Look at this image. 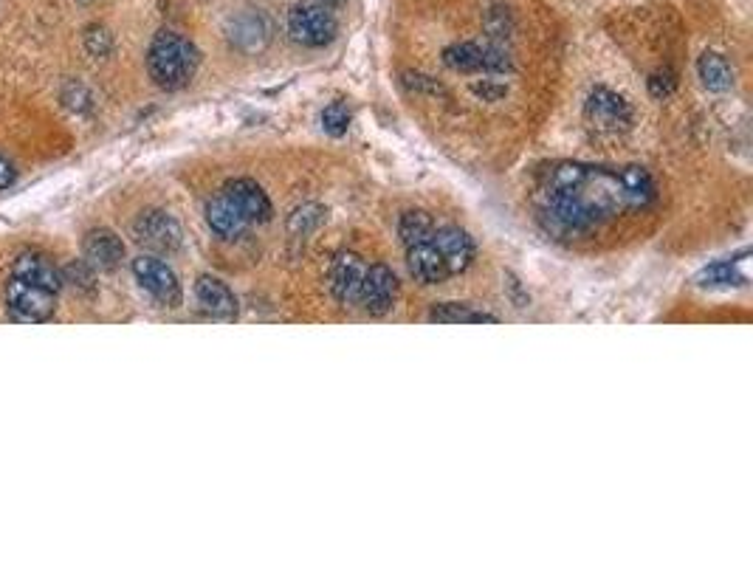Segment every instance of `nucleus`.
Wrapping results in <instances>:
<instances>
[{
  "mask_svg": "<svg viewBox=\"0 0 753 564\" xmlns=\"http://www.w3.org/2000/svg\"><path fill=\"white\" fill-rule=\"evenodd\" d=\"M655 181L644 167L621 170L581 161L553 164L536 187L539 223L556 237H581L624 212H644L655 204Z\"/></svg>",
  "mask_w": 753,
  "mask_h": 564,
  "instance_id": "f257e3e1",
  "label": "nucleus"
},
{
  "mask_svg": "<svg viewBox=\"0 0 753 564\" xmlns=\"http://www.w3.org/2000/svg\"><path fill=\"white\" fill-rule=\"evenodd\" d=\"M198 63H201V54L195 43L170 29L158 32L147 48V71L161 91L187 88L198 71Z\"/></svg>",
  "mask_w": 753,
  "mask_h": 564,
  "instance_id": "f03ea898",
  "label": "nucleus"
},
{
  "mask_svg": "<svg viewBox=\"0 0 753 564\" xmlns=\"http://www.w3.org/2000/svg\"><path fill=\"white\" fill-rule=\"evenodd\" d=\"M443 65L457 74H505L511 71V57L500 43L486 40V43H455L443 51Z\"/></svg>",
  "mask_w": 753,
  "mask_h": 564,
  "instance_id": "7ed1b4c3",
  "label": "nucleus"
},
{
  "mask_svg": "<svg viewBox=\"0 0 753 564\" xmlns=\"http://www.w3.org/2000/svg\"><path fill=\"white\" fill-rule=\"evenodd\" d=\"M57 297L60 294L12 277L6 285V311L20 325H43L57 314Z\"/></svg>",
  "mask_w": 753,
  "mask_h": 564,
  "instance_id": "20e7f679",
  "label": "nucleus"
},
{
  "mask_svg": "<svg viewBox=\"0 0 753 564\" xmlns=\"http://www.w3.org/2000/svg\"><path fill=\"white\" fill-rule=\"evenodd\" d=\"M339 32V23L322 3H302L294 6L288 15V34L305 48H325L333 43V37Z\"/></svg>",
  "mask_w": 753,
  "mask_h": 564,
  "instance_id": "39448f33",
  "label": "nucleus"
},
{
  "mask_svg": "<svg viewBox=\"0 0 753 564\" xmlns=\"http://www.w3.org/2000/svg\"><path fill=\"white\" fill-rule=\"evenodd\" d=\"M133 277L142 285L150 297L156 299L161 308H178L184 291L181 282L175 277V271L164 260H158L153 254H142L133 260Z\"/></svg>",
  "mask_w": 753,
  "mask_h": 564,
  "instance_id": "423d86ee",
  "label": "nucleus"
},
{
  "mask_svg": "<svg viewBox=\"0 0 753 564\" xmlns=\"http://www.w3.org/2000/svg\"><path fill=\"white\" fill-rule=\"evenodd\" d=\"M133 235L142 243L144 249L156 251V254H173L184 246V229L181 223L164 212V209H147L133 223Z\"/></svg>",
  "mask_w": 753,
  "mask_h": 564,
  "instance_id": "0eeeda50",
  "label": "nucleus"
},
{
  "mask_svg": "<svg viewBox=\"0 0 753 564\" xmlns=\"http://www.w3.org/2000/svg\"><path fill=\"white\" fill-rule=\"evenodd\" d=\"M395 297H398V277L390 266L378 263V266H370L364 271V280H361L359 302L361 308L370 316H384L393 311Z\"/></svg>",
  "mask_w": 753,
  "mask_h": 564,
  "instance_id": "6e6552de",
  "label": "nucleus"
},
{
  "mask_svg": "<svg viewBox=\"0 0 753 564\" xmlns=\"http://www.w3.org/2000/svg\"><path fill=\"white\" fill-rule=\"evenodd\" d=\"M584 113H587V122L598 130H607V133H618V130H627L632 125V108L624 96H618L610 88H596L593 94L587 96V105H584Z\"/></svg>",
  "mask_w": 753,
  "mask_h": 564,
  "instance_id": "1a4fd4ad",
  "label": "nucleus"
},
{
  "mask_svg": "<svg viewBox=\"0 0 753 564\" xmlns=\"http://www.w3.org/2000/svg\"><path fill=\"white\" fill-rule=\"evenodd\" d=\"M364 271H367L364 260H361L359 254H353V251H339V254L333 257V263H330L328 268V285L330 294H333V299H336L339 305H353V302H359Z\"/></svg>",
  "mask_w": 753,
  "mask_h": 564,
  "instance_id": "9d476101",
  "label": "nucleus"
},
{
  "mask_svg": "<svg viewBox=\"0 0 753 564\" xmlns=\"http://www.w3.org/2000/svg\"><path fill=\"white\" fill-rule=\"evenodd\" d=\"M223 195L235 204V209L246 218V223H268L274 218V206L268 192L251 178H235L223 187Z\"/></svg>",
  "mask_w": 753,
  "mask_h": 564,
  "instance_id": "9b49d317",
  "label": "nucleus"
},
{
  "mask_svg": "<svg viewBox=\"0 0 753 564\" xmlns=\"http://www.w3.org/2000/svg\"><path fill=\"white\" fill-rule=\"evenodd\" d=\"M82 260L94 271H116L125 260V240L110 229H94L82 240Z\"/></svg>",
  "mask_w": 753,
  "mask_h": 564,
  "instance_id": "f8f14e48",
  "label": "nucleus"
},
{
  "mask_svg": "<svg viewBox=\"0 0 753 564\" xmlns=\"http://www.w3.org/2000/svg\"><path fill=\"white\" fill-rule=\"evenodd\" d=\"M12 277H17V280L23 282H32V285H40V288H46L51 294H60L65 285L63 271L54 266L46 254H40V251H23V254H17L15 263H12Z\"/></svg>",
  "mask_w": 753,
  "mask_h": 564,
  "instance_id": "ddd939ff",
  "label": "nucleus"
},
{
  "mask_svg": "<svg viewBox=\"0 0 753 564\" xmlns=\"http://www.w3.org/2000/svg\"><path fill=\"white\" fill-rule=\"evenodd\" d=\"M432 243H435V249L440 251V257L446 260V268H449L452 277H455V274H463V271L474 263V240H471L469 232L460 229V226H443V229H435Z\"/></svg>",
  "mask_w": 753,
  "mask_h": 564,
  "instance_id": "4468645a",
  "label": "nucleus"
},
{
  "mask_svg": "<svg viewBox=\"0 0 753 564\" xmlns=\"http://www.w3.org/2000/svg\"><path fill=\"white\" fill-rule=\"evenodd\" d=\"M195 299L204 308L206 314L223 319V322H235L237 319V297L235 291L218 277H201L195 282Z\"/></svg>",
  "mask_w": 753,
  "mask_h": 564,
  "instance_id": "2eb2a0df",
  "label": "nucleus"
},
{
  "mask_svg": "<svg viewBox=\"0 0 753 564\" xmlns=\"http://www.w3.org/2000/svg\"><path fill=\"white\" fill-rule=\"evenodd\" d=\"M407 266L409 274L418 282H424V285H438V282H446L452 277L449 268H446V260L440 257V251L435 249L432 240L418 243V246H409Z\"/></svg>",
  "mask_w": 753,
  "mask_h": 564,
  "instance_id": "dca6fc26",
  "label": "nucleus"
},
{
  "mask_svg": "<svg viewBox=\"0 0 753 564\" xmlns=\"http://www.w3.org/2000/svg\"><path fill=\"white\" fill-rule=\"evenodd\" d=\"M206 223H209V229L218 237H223V240H237V237L246 232V226H249L246 218L237 212L235 204H232L223 192L206 204Z\"/></svg>",
  "mask_w": 753,
  "mask_h": 564,
  "instance_id": "f3484780",
  "label": "nucleus"
},
{
  "mask_svg": "<svg viewBox=\"0 0 753 564\" xmlns=\"http://www.w3.org/2000/svg\"><path fill=\"white\" fill-rule=\"evenodd\" d=\"M426 319L438 322V325H497L500 322V316L477 311L466 302H438V305H432Z\"/></svg>",
  "mask_w": 753,
  "mask_h": 564,
  "instance_id": "a211bd4d",
  "label": "nucleus"
},
{
  "mask_svg": "<svg viewBox=\"0 0 753 564\" xmlns=\"http://www.w3.org/2000/svg\"><path fill=\"white\" fill-rule=\"evenodd\" d=\"M697 74L711 94H728L734 88V68L717 51H706L697 60Z\"/></svg>",
  "mask_w": 753,
  "mask_h": 564,
  "instance_id": "6ab92c4d",
  "label": "nucleus"
},
{
  "mask_svg": "<svg viewBox=\"0 0 753 564\" xmlns=\"http://www.w3.org/2000/svg\"><path fill=\"white\" fill-rule=\"evenodd\" d=\"M700 285H745L748 282V254L739 260H720L697 274Z\"/></svg>",
  "mask_w": 753,
  "mask_h": 564,
  "instance_id": "aec40b11",
  "label": "nucleus"
},
{
  "mask_svg": "<svg viewBox=\"0 0 753 564\" xmlns=\"http://www.w3.org/2000/svg\"><path fill=\"white\" fill-rule=\"evenodd\" d=\"M435 229H438L435 220H432V215L424 212V209H409V212H404L401 220H398V237H401L404 249L432 240Z\"/></svg>",
  "mask_w": 753,
  "mask_h": 564,
  "instance_id": "412c9836",
  "label": "nucleus"
},
{
  "mask_svg": "<svg viewBox=\"0 0 753 564\" xmlns=\"http://www.w3.org/2000/svg\"><path fill=\"white\" fill-rule=\"evenodd\" d=\"M325 220V209L319 204H302L294 209V215L288 218V235L291 237H308L316 232Z\"/></svg>",
  "mask_w": 753,
  "mask_h": 564,
  "instance_id": "4be33fe9",
  "label": "nucleus"
},
{
  "mask_svg": "<svg viewBox=\"0 0 753 564\" xmlns=\"http://www.w3.org/2000/svg\"><path fill=\"white\" fill-rule=\"evenodd\" d=\"M347 127H350V108L345 102H330L328 108L322 110V130L333 139H339L345 136Z\"/></svg>",
  "mask_w": 753,
  "mask_h": 564,
  "instance_id": "5701e85b",
  "label": "nucleus"
},
{
  "mask_svg": "<svg viewBox=\"0 0 753 564\" xmlns=\"http://www.w3.org/2000/svg\"><path fill=\"white\" fill-rule=\"evenodd\" d=\"M85 48H88V54L96 57V60H105L110 51H113V37L108 34V29H102V26H91L88 32H85Z\"/></svg>",
  "mask_w": 753,
  "mask_h": 564,
  "instance_id": "b1692460",
  "label": "nucleus"
},
{
  "mask_svg": "<svg viewBox=\"0 0 753 564\" xmlns=\"http://www.w3.org/2000/svg\"><path fill=\"white\" fill-rule=\"evenodd\" d=\"M65 282H71L74 288H79V291H94V268L88 266L85 260H77V263H71L68 266V271H65Z\"/></svg>",
  "mask_w": 753,
  "mask_h": 564,
  "instance_id": "393cba45",
  "label": "nucleus"
},
{
  "mask_svg": "<svg viewBox=\"0 0 753 564\" xmlns=\"http://www.w3.org/2000/svg\"><path fill=\"white\" fill-rule=\"evenodd\" d=\"M675 88L677 79L672 71H655V74L649 77V94H652V99H658V102L669 99V96L675 94Z\"/></svg>",
  "mask_w": 753,
  "mask_h": 564,
  "instance_id": "a878e982",
  "label": "nucleus"
},
{
  "mask_svg": "<svg viewBox=\"0 0 753 564\" xmlns=\"http://www.w3.org/2000/svg\"><path fill=\"white\" fill-rule=\"evenodd\" d=\"M505 288L511 291V297H514V305H517V308H525V305L531 302V297L522 291V285H519V280L514 277V274H505Z\"/></svg>",
  "mask_w": 753,
  "mask_h": 564,
  "instance_id": "bb28decb",
  "label": "nucleus"
},
{
  "mask_svg": "<svg viewBox=\"0 0 753 564\" xmlns=\"http://www.w3.org/2000/svg\"><path fill=\"white\" fill-rule=\"evenodd\" d=\"M79 102H91V94H88V91H85L82 85H77V82H74V85H71V88L65 91V105H68V108L79 110V108H82Z\"/></svg>",
  "mask_w": 753,
  "mask_h": 564,
  "instance_id": "cd10ccee",
  "label": "nucleus"
},
{
  "mask_svg": "<svg viewBox=\"0 0 753 564\" xmlns=\"http://www.w3.org/2000/svg\"><path fill=\"white\" fill-rule=\"evenodd\" d=\"M15 178H17L15 164H12L9 158L0 156V192H3V189L12 187V184H15Z\"/></svg>",
  "mask_w": 753,
  "mask_h": 564,
  "instance_id": "c85d7f7f",
  "label": "nucleus"
},
{
  "mask_svg": "<svg viewBox=\"0 0 753 564\" xmlns=\"http://www.w3.org/2000/svg\"><path fill=\"white\" fill-rule=\"evenodd\" d=\"M474 94L486 96V99H497V96L505 94V88H497V91H491V79H486L483 85H474Z\"/></svg>",
  "mask_w": 753,
  "mask_h": 564,
  "instance_id": "c756f323",
  "label": "nucleus"
},
{
  "mask_svg": "<svg viewBox=\"0 0 753 564\" xmlns=\"http://www.w3.org/2000/svg\"><path fill=\"white\" fill-rule=\"evenodd\" d=\"M322 6H339V3H345V0H319Z\"/></svg>",
  "mask_w": 753,
  "mask_h": 564,
  "instance_id": "7c9ffc66",
  "label": "nucleus"
}]
</instances>
